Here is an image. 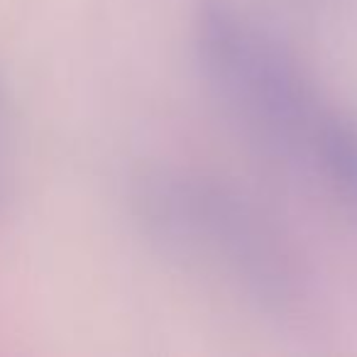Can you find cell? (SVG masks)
Masks as SVG:
<instances>
[{
	"label": "cell",
	"instance_id": "obj_1",
	"mask_svg": "<svg viewBox=\"0 0 357 357\" xmlns=\"http://www.w3.org/2000/svg\"><path fill=\"white\" fill-rule=\"evenodd\" d=\"M194 32L201 69L220 100L274 147H308L323 113L282 42L233 0H201Z\"/></svg>",
	"mask_w": 357,
	"mask_h": 357
},
{
	"label": "cell",
	"instance_id": "obj_2",
	"mask_svg": "<svg viewBox=\"0 0 357 357\" xmlns=\"http://www.w3.org/2000/svg\"><path fill=\"white\" fill-rule=\"evenodd\" d=\"M308 152L328 194L357 218V120L323 113L308 142Z\"/></svg>",
	"mask_w": 357,
	"mask_h": 357
}]
</instances>
